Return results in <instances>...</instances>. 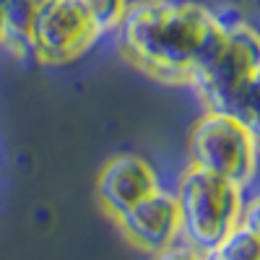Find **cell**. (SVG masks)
I'll list each match as a JSON object with an SVG mask.
<instances>
[{"label": "cell", "instance_id": "obj_1", "mask_svg": "<svg viewBox=\"0 0 260 260\" xmlns=\"http://www.w3.org/2000/svg\"><path fill=\"white\" fill-rule=\"evenodd\" d=\"M221 18L201 0H133L115 31L133 68L164 86H190Z\"/></svg>", "mask_w": 260, "mask_h": 260}, {"label": "cell", "instance_id": "obj_2", "mask_svg": "<svg viewBox=\"0 0 260 260\" xmlns=\"http://www.w3.org/2000/svg\"><path fill=\"white\" fill-rule=\"evenodd\" d=\"M260 71V31L242 18H221L206 55L192 73L190 86L206 110L234 115L247 83Z\"/></svg>", "mask_w": 260, "mask_h": 260}, {"label": "cell", "instance_id": "obj_3", "mask_svg": "<svg viewBox=\"0 0 260 260\" xmlns=\"http://www.w3.org/2000/svg\"><path fill=\"white\" fill-rule=\"evenodd\" d=\"M242 190L232 180L187 164L177 180L175 201L180 208V237L211 255L224 237L240 226L242 213Z\"/></svg>", "mask_w": 260, "mask_h": 260}, {"label": "cell", "instance_id": "obj_4", "mask_svg": "<svg viewBox=\"0 0 260 260\" xmlns=\"http://www.w3.org/2000/svg\"><path fill=\"white\" fill-rule=\"evenodd\" d=\"M260 151L245 120L229 112L206 110L187 136V164L247 187L255 180Z\"/></svg>", "mask_w": 260, "mask_h": 260}, {"label": "cell", "instance_id": "obj_5", "mask_svg": "<svg viewBox=\"0 0 260 260\" xmlns=\"http://www.w3.org/2000/svg\"><path fill=\"white\" fill-rule=\"evenodd\" d=\"M99 37V26L78 0H45L37 6L31 26V57L42 65H68L89 52Z\"/></svg>", "mask_w": 260, "mask_h": 260}, {"label": "cell", "instance_id": "obj_6", "mask_svg": "<svg viewBox=\"0 0 260 260\" xmlns=\"http://www.w3.org/2000/svg\"><path fill=\"white\" fill-rule=\"evenodd\" d=\"M115 224L120 226L127 245L146 255H156L175 245L180 240V208L175 201V192L164 187L146 195L143 201L130 206L120 213Z\"/></svg>", "mask_w": 260, "mask_h": 260}, {"label": "cell", "instance_id": "obj_7", "mask_svg": "<svg viewBox=\"0 0 260 260\" xmlns=\"http://www.w3.org/2000/svg\"><path fill=\"white\" fill-rule=\"evenodd\" d=\"M159 175L143 156L117 154L107 159L96 177V201L102 211L115 221L130 206L159 190Z\"/></svg>", "mask_w": 260, "mask_h": 260}, {"label": "cell", "instance_id": "obj_8", "mask_svg": "<svg viewBox=\"0 0 260 260\" xmlns=\"http://www.w3.org/2000/svg\"><path fill=\"white\" fill-rule=\"evenodd\" d=\"M37 16L34 0H3V39L0 50L16 60L31 57V26Z\"/></svg>", "mask_w": 260, "mask_h": 260}, {"label": "cell", "instance_id": "obj_9", "mask_svg": "<svg viewBox=\"0 0 260 260\" xmlns=\"http://www.w3.org/2000/svg\"><path fill=\"white\" fill-rule=\"evenodd\" d=\"M208 260H260V240L245 226H234L224 240L216 245Z\"/></svg>", "mask_w": 260, "mask_h": 260}, {"label": "cell", "instance_id": "obj_10", "mask_svg": "<svg viewBox=\"0 0 260 260\" xmlns=\"http://www.w3.org/2000/svg\"><path fill=\"white\" fill-rule=\"evenodd\" d=\"M78 3L94 18V24L99 26L102 34H110L120 26L130 0H78Z\"/></svg>", "mask_w": 260, "mask_h": 260}, {"label": "cell", "instance_id": "obj_11", "mask_svg": "<svg viewBox=\"0 0 260 260\" xmlns=\"http://www.w3.org/2000/svg\"><path fill=\"white\" fill-rule=\"evenodd\" d=\"M234 115L247 122L250 133H252V138H255V146H257V151H260V71H257L255 78L247 83L245 94L240 96V102H237Z\"/></svg>", "mask_w": 260, "mask_h": 260}, {"label": "cell", "instance_id": "obj_12", "mask_svg": "<svg viewBox=\"0 0 260 260\" xmlns=\"http://www.w3.org/2000/svg\"><path fill=\"white\" fill-rule=\"evenodd\" d=\"M151 260H208L206 252H201L198 247H192L187 242H175V245H169L167 250L156 252V255H151Z\"/></svg>", "mask_w": 260, "mask_h": 260}, {"label": "cell", "instance_id": "obj_13", "mask_svg": "<svg viewBox=\"0 0 260 260\" xmlns=\"http://www.w3.org/2000/svg\"><path fill=\"white\" fill-rule=\"evenodd\" d=\"M240 226H245L250 234H255L257 240H260V195H252L250 201L242 203Z\"/></svg>", "mask_w": 260, "mask_h": 260}, {"label": "cell", "instance_id": "obj_14", "mask_svg": "<svg viewBox=\"0 0 260 260\" xmlns=\"http://www.w3.org/2000/svg\"><path fill=\"white\" fill-rule=\"evenodd\" d=\"M0 39H3V0H0Z\"/></svg>", "mask_w": 260, "mask_h": 260}, {"label": "cell", "instance_id": "obj_15", "mask_svg": "<svg viewBox=\"0 0 260 260\" xmlns=\"http://www.w3.org/2000/svg\"><path fill=\"white\" fill-rule=\"evenodd\" d=\"M34 3H37V6H39V3H45V0H34Z\"/></svg>", "mask_w": 260, "mask_h": 260}]
</instances>
